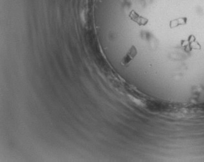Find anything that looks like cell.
<instances>
[{
    "label": "cell",
    "mask_w": 204,
    "mask_h": 162,
    "mask_svg": "<svg viewBox=\"0 0 204 162\" xmlns=\"http://www.w3.org/2000/svg\"><path fill=\"white\" fill-rule=\"evenodd\" d=\"M136 51L135 48L134 47H133L130 50V51L128 52V53L127 54V56L123 59L122 63L124 64V65L128 64V62H129L131 61V59L136 56Z\"/></svg>",
    "instance_id": "1"
}]
</instances>
